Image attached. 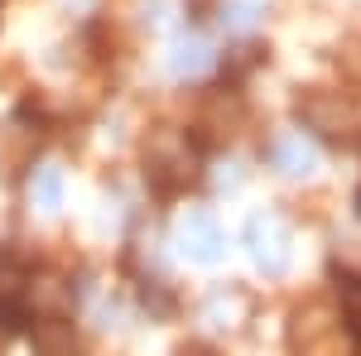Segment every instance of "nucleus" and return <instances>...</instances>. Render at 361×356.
Here are the masks:
<instances>
[{"label":"nucleus","instance_id":"nucleus-1","mask_svg":"<svg viewBox=\"0 0 361 356\" xmlns=\"http://www.w3.org/2000/svg\"><path fill=\"white\" fill-rule=\"evenodd\" d=\"M299 121H304V130L323 140H352L361 130V116H357V102L352 97H342V92H323V87H313L299 97Z\"/></svg>","mask_w":361,"mask_h":356},{"label":"nucleus","instance_id":"nucleus-2","mask_svg":"<svg viewBox=\"0 0 361 356\" xmlns=\"http://www.w3.org/2000/svg\"><path fill=\"white\" fill-rule=\"evenodd\" d=\"M246 241H250V255H255L270 274H279L284 265H289V236H284V226H279L275 217H250Z\"/></svg>","mask_w":361,"mask_h":356},{"label":"nucleus","instance_id":"nucleus-8","mask_svg":"<svg viewBox=\"0 0 361 356\" xmlns=\"http://www.w3.org/2000/svg\"><path fill=\"white\" fill-rule=\"evenodd\" d=\"M352 356H361V347H357V352H352Z\"/></svg>","mask_w":361,"mask_h":356},{"label":"nucleus","instance_id":"nucleus-6","mask_svg":"<svg viewBox=\"0 0 361 356\" xmlns=\"http://www.w3.org/2000/svg\"><path fill=\"white\" fill-rule=\"evenodd\" d=\"M231 25H236V29L255 25V5H236V15H231Z\"/></svg>","mask_w":361,"mask_h":356},{"label":"nucleus","instance_id":"nucleus-3","mask_svg":"<svg viewBox=\"0 0 361 356\" xmlns=\"http://www.w3.org/2000/svg\"><path fill=\"white\" fill-rule=\"evenodd\" d=\"M270 159H275L279 173H289V178H299L313 168V145H304V135H279L270 145Z\"/></svg>","mask_w":361,"mask_h":356},{"label":"nucleus","instance_id":"nucleus-7","mask_svg":"<svg viewBox=\"0 0 361 356\" xmlns=\"http://www.w3.org/2000/svg\"><path fill=\"white\" fill-rule=\"evenodd\" d=\"M357 212H361V188H357Z\"/></svg>","mask_w":361,"mask_h":356},{"label":"nucleus","instance_id":"nucleus-5","mask_svg":"<svg viewBox=\"0 0 361 356\" xmlns=\"http://www.w3.org/2000/svg\"><path fill=\"white\" fill-rule=\"evenodd\" d=\"M337 303H342V328L361 337V274H337Z\"/></svg>","mask_w":361,"mask_h":356},{"label":"nucleus","instance_id":"nucleus-4","mask_svg":"<svg viewBox=\"0 0 361 356\" xmlns=\"http://www.w3.org/2000/svg\"><path fill=\"white\" fill-rule=\"evenodd\" d=\"M183 241H188V250H193L197 260H217V226H212V217H188V226H183Z\"/></svg>","mask_w":361,"mask_h":356}]
</instances>
